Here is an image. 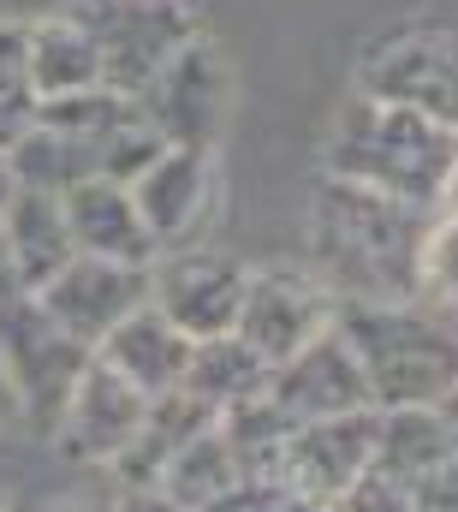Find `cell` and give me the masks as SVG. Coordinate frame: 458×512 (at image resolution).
<instances>
[{
    "label": "cell",
    "instance_id": "7",
    "mask_svg": "<svg viewBox=\"0 0 458 512\" xmlns=\"http://www.w3.org/2000/svg\"><path fill=\"white\" fill-rule=\"evenodd\" d=\"M244 280H250V268L221 251L155 256L149 262V304L197 346V340L232 334L238 304H244Z\"/></svg>",
    "mask_w": 458,
    "mask_h": 512
},
{
    "label": "cell",
    "instance_id": "11",
    "mask_svg": "<svg viewBox=\"0 0 458 512\" xmlns=\"http://www.w3.org/2000/svg\"><path fill=\"white\" fill-rule=\"evenodd\" d=\"M369 465H375V405L369 411H345V417L298 423L286 435V447H280V489L286 495L340 501Z\"/></svg>",
    "mask_w": 458,
    "mask_h": 512
},
{
    "label": "cell",
    "instance_id": "25",
    "mask_svg": "<svg viewBox=\"0 0 458 512\" xmlns=\"http://www.w3.org/2000/svg\"><path fill=\"white\" fill-rule=\"evenodd\" d=\"M6 167H12V179L24 185V191H72L78 179H96V161H90V149L84 143H72V137H60V131L36 126L6 149Z\"/></svg>",
    "mask_w": 458,
    "mask_h": 512
},
{
    "label": "cell",
    "instance_id": "29",
    "mask_svg": "<svg viewBox=\"0 0 458 512\" xmlns=\"http://www.w3.org/2000/svg\"><path fill=\"white\" fill-rule=\"evenodd\" d=\"M108 512H185L179 501H167L161 489H125L119 495V507H108Z\"/></svg>",
    "mask_w": 458,
    "mask_h": 512
},
{
    "label": "cell",
    "instance_id": "12",
    "mask_svg": "<svg viewBox=\"0 0 458 512\" xmlns=\"http://www.w3.org/2000/svg\"><path fill=\"white\" fill-rule=\"evenodd\" d=\"M131 203L155 239V251L167 256L173 245H185L197 233V221L209 215V197H215V161L209 149H191V143H167L131 185Z\"/></svg>",
    "mask_w": 458,
    "mask_h": 512
},
{
    "label": "cell",
    "instance_id": "20",
    "mask_svg": "<svg viewBox=\"0 0 458 512\" xmlns=\"http://www.w3.org/2000/svg\"><path fill=\"white\" fill-rule=\"evenodd\" d=\"M24 66H30L36 102L102 84V48H96V36L72 12L66 18H48V24H24Z\"/></svg>",
    "mask_w": 458,
    "mask_h": 512
},
{
    "label": "cell",
    "instance_id": "35",
    "mask_svg": "<svg viewBox=\"0 0 458 512\" xmlns=\"http://www.w3.org/2000/svg\"><path fill=\"white\" fill-rule=\"evenodd\" d=\"M0 512H12V507H0Z\"/></svg>",
    "mask_w": 458,
    "mask_h": 512
},
{
    "label": "cell",
    "instance_id": "19",
    "mask_svg": "<svg viewBox=\"0 0 458 512\" xmlns=\"http://www.w3.org/2000/svg\"><path fill=\"white\" fill-rule=\"evenodd\" d=\"M203 429H215V411H209V405H197L185 387L155 393L149 411H143V423H137V435H131V447L119 453L108 471H114L125 489H155L161 465H167L191 435H203Z\"/></svg>",
    "mask_w": 458,
    "mask_h": 512
},
{
    "label": "cell",
    "instance_id": "32",
    "mask_svg": "<svg viewBox=\"0 0 458 512\" xmlns=\"http://www.w3.org/2000/svg\"><path fill=\"white\" fill-rule=\"evenodd\" d=\"M12 191H18V179H12V167H6V149H0V215H6V203H12Z\"/></svg>",
    "mask_w": 458,
    "mask_h": 512
},
{
    "label": "cell",
    "instance_id": "10",
    "mask_svg": "<svg viewBox=\"0 0 458 512\" xmlns=\"http://www.w3.org/2000/svg\"><path fill=\"white\" fill-rule=\"evenodd\" d=\"M42 304V316L96 352V340L125 322L137 304H149V268H125V262H102V256H72L42 292H30Z\"/></svg>",
    "mask_w": 458,
    "mask_h": 512
},
{
    "label": "cell",
    "instance_id": "31",
    "mask_svg": "<svg viewBox=\"0 0 458 512\" xmlns=\"http://www.w3.org/2000/svg\"><path fill=\"white\" fill-rule=\"evenodd\" d=\"M280 512H340V501H316V495H280Z\"/></svg>",
    "mask_w": 458,
    "mask_h": 512
},
{
    "label": "cell",
    "instance_id": "9",
    "mask_svg": "<svg viewBox=\"0 0 458 512\" xmlns=\"http://www.w3.org/2000/svg\"><path fill=\"white\" fill-rule=\"evenodd\" d=\"M221 102H227V72H221V54L191 36L143 90H137V114L149 120V131L161 143H191V149H209L215 131H221Z\"/></svg>",
    "mask_w": 458,
    "mask_h": 512
},
{
    "label": "cell",
    "instance_id": "27",
    "mask_svg": "<svg viewBox=\"0 0 458 512\" xmlns=\"http://www.w3.org/2000/svg\"><path fill=\"white\" fill-rule=\"evenodd\" d=\"M340 512H411V483L381 477L375 465L340 495Z\"/></svg>",
    "mask_w": 458,
    "mask_h": 512
},
{
    "label": "cell",
    "instance_id": "17",
    "mask_svg": "<svg viewBox=\"0 0 458 512\" xmlns=\"http://www.w3.org/2000/svg\"><path fill=\"white\" fill-rule=\"evenodd\" d=\"M453 465V405H387L375 411V471L417 483Z\"/></svg>",
    "mask_w": 458,
    "mask_h": 512
},
{
    "label": "cell",
    "instance_id": "33",
    "mask_svg": "<svg viewBox=\"0 0 458 512\" xmlns=\"http://www.w3.org/2000/svg\"><path fill=\"white\" fill-rule=\"evenodd\" d=\"M0 417H18V399H12V387H6V370H0Z\"/></svg>",
    "mask_w": 458,
    "mask_h": 512
},
{
    "label": "cell",
    "instance_id": "6",
    "mask_svg": "<svg viewBox=\"0 0 458 512\" xmlns=\"http://www.w3.org/2000/svg\"><path fill=\"white\" fill-rule=\"evenodd\" d=\"M334 328V292L304 268H250L232 334L274 370Z\"/></svg>",
    "mask_w": 458,
    "mask_h": 512
},
{
    "label": "cell",
    "instance_id": "34",
    "mask_svg": "<svg viewBox=\"0 0 458 512\" xmlns=\"http://www.w3.org/2000/svg\"><path fill=\"white\" fill-rule=\"evenodd\" d=\"M54 512H108V507H96V501H66V507H54Z\"/></svg>",
    "mask_w": 458,
    "mask_h": 512
},
{
    "label": "cell",
    "instance_id": "21",
    "mask_svg": "<svg viewBox=\"0 0 458 512\" xmlns=\"http://www.w3.org/2000/svg\"><path fill=\"white\" fill-rule=\"evenodd\" d=\"M179 387H185L197 405H209V411L221 417L238 399L268 393V364H262L238 334H215V340H197V346H191V364H185V382Z\"/></svg>",
    "mask_w": 458,
    "mask_h": 512
},
{
    "label": "cell",
    "instance_id": "18",
    "mask_svg": "<svg viewBox=\"0 0 458 512\" xmlns=\"http://www.w3.org/2000/svg\"><path fill=\"white\" fill-rule=\"evenodd\" d=\"M0 233H6V251L18 262V286L24 292H42L66 262H72V233H66V209L54 191H12L6 215H0Z\"/></svg>",
    "mask_w": 458,
    "mask_h": 512
},
{
    "label": "cell",
    "instance_id": "5",
    "mask_svg": "<svg viewBox=\"0 0 458 512\" xmlns=\"http://www.w3.org/2000/svg\"><path fill=\"white\" fill-rule=\"evenodd\" d=\"M72 18L102 48V84L131 102L197 36L191 12L179 0H84V6H72Z\"/></svg>",
    "mask_w": 458,
    "mask_h": 512
},
{
    "label": "cell",
    "instance_id": "1",
    "mask_svg": "<svg viewBox=\"0 0 458 512\" xmlns=\"http://www.w3.org/2000/svg\"><path fill=\"white\" fill-rule=\"evenodd\" d=\"M441 215H423L363 185L328 179L316 197V256L328 268V292L369 298V304H417V256Z\"/></svg>",
    "mask_w": 458,
    "mask_h": 512
},
{
    "label": "cell",
    "instance_id": "8",
    "mask_svg": "<svg viewBox=\"0 0 458 512\" xmlns=\"http://www.w3.org/2000/svg\"><path fill=\"white\" fill-rule=\"evenodd\" d=\"M357 96L387 102V108H411L423 120L458 126V72H453V36L447 30H411L393 36L387 48H375L363 60Z\"/></svg>",
    "mask_w": 458,
    "mask_h": 512
},
{
    "label": "cell",
    "instance_id": "22",
    "mask_svg": "<svg viewBox=\"0 0 458 512\" xmlns=\"http://www.w3.org/2000/svg\"><path fill=\"white\" fill-rule=\"evenodd\" d=\"M232 483H238V459H232V447L221 441V429L191 435V441L161 465V477H155V489H161L167 501H179L185 512H203L215 495H227Z\"/></svg>",
    "mask_w": 458,
    "mask_h": 512
},
{
    "label": "cell",
    "instance_id": "3",
    "mask_svg": "<svg viewBox=\"0 0 458 512\" xmlns=\"http://www.w3.org/2000/svg\"><path fill=\"white\" fill-rule=\"evenodd\" d=\"M334 334L351 346L369 405H453V316L429 304L334 298Z\"/></svg>",
    "mask_w": 458,
    "mask_h": 512
},
{
    "label": "cell",
    "instance_id": "16",
    "mask_svg": "<svg viewBox=\"0 0 458 512\" xmlns=\"http://www.w3.org/2000/svg\"><path fill=\"white\" fill-rule=\"evenodd\" d=\"M96 358L119 370L137 393H173L185 382V364H191V340L155 310V304H137L125 322H114L102 340H96Z\"/></svg>",
    "mask_w": 458,
    "mask_h": 512
},
{
    "label": "cell",
    "instance_id": "15",
    "mask_svg": "<svg viewBox=\"0 0 458 512\" xmlns=\"http://www.w3.org/2000/svg\"><path fill=\"white\" fill-rule=\"evenodd\" d=\"M60 209H66V233H72L78 256H102V262H125V268H149L161 256L131 191L114 179H78L72 191H60Z\"/></svg>",
    "mask_w": 458,
    "mask_h": 512
},
{
    "label": "cell",
    "instance_id": "28",
    "mask_svg": "<svg viewBox=\"0 0 458 512\" xmlns=\"http://www.w3.org/2000/svg\"><path fill=\"white\" fill-rule=\"evenodd\" d=\"M280 483L274 477H238L227 495H215L203 512H280Z\"/></svg>",
    "mask_w": 458,
    "mask_h": 512
},
{
    "label": "cell",
    "instance_id": "26",
    "mask_svg": "<svg viewBox=\"0 0 458 512\" xmlns=\"http://www.w3.org/2000/svg\"><path fill=\"white\" fill-rule=\"evenodd\" d=\"M36 120V90L24 66V24H0V149H12Z\"/></svg>",
    "mask_w": 458,
    "mask_h": 512
},
{
    "label": "cell",
    "instance_id": "23",
    "mask_svg": "<svg viewBox=\"0 0 458 512\" xmlns=\"http://www.w3.org/2000/svg\"><path fill=\"white\" fill-rule=\"evenodd\" d=\"M215 429H221V441L232 447V459H238V477H274L280 483V447H286V435L298 429L268 393H256V399H238L232 411L215 417Z\"/></svg>",
    "mask_w": 458,
    "mask_h": 512
},
{
    "label": "cell",
    "instance_id": "2",
    "mask_svg": "<svg viewBox=\"0 0 458 512\" xmlns=\"http://www.w3.org/2000/svg\"><path fill=\"white\" fill-rule=\"evenodd\" d=\"M453 155L458 126L357 96V102H345L340 126L328 137V179L363 185V191L393 197L423 215H441V209H453Z\"/></svg>",
    "mask_w": 458,
    "mask_h": 512
},
{
    "label": "cell",
    "instance_id": "30",
    "mask_svg": "<svg viewBox=\"0 0 458 512\" xmlns=\"http://www.w3.org/2000/svg\"><path fill=\"white\" fill-rule=\"evenodd\" d=\"M12 298H24V286H18V262L6 251V233H0V304H12Z\"/></svg>",
    "mask_w": 458,
    "mask_h": 512
},
{
    "label": "cell",
    "instance_id": "4",
    "mask_svg": "<svg viewBox=\"0 0 458 512\" xmlns=\"http://www.w3.org/2000/svg\"><path fill=\"white\" fill-rule=\"evenodd\" d=\"M84 364H90V346L66 340L30 292L0 304V370L18 399V417H30L36 429H60Z\"/></svg>",
    "mask_w": 458,
    "mask_h": 512
},
{
    "label": "cell",
    "instance_id": "13",
    "mask_svg": "<svg viewBox=\"0 0 458 512\" xmlns=\"http://www.w3.org/2000/svg\"><path fill=\"white\" fill-rule=\"evenodd\" d=\"M268 399L292 417V423H316V417H345V411H369V387L340 334H316L304 352H292L286 364L268 370Z\"/></svg>",
    "mask_w": 458,
    "mask_h": 512
},
{
    "label": "cell",
    "instance_id": "24",
    "mask_svg": "<svg viewBox=\"0 0 458 512\" xmlns=\"http://www.w3.org/2000/svg\"><path fill=\"white\" fill-rule=\"evenodd\" d=\"M131 120H137V102H131V96H119V90H108V84L36 102V126L60 131V137H72V143H84V149H90V161H102L108 137L125 131Z\"/></svg>",
    "mask_w": 458,
    "mask_h": 512
},
{
    "label": "cell",
    "instance_id": "14",
    "mask_svg": "<svg viewBox=\"0 0 458 512\" xmlns=\"http://www.w3.org/2000/svg\"><path fill=\"white\" fill-rule=\"evenodd\" d=\"M143 411H149V393H137V387L119 376V370H108V364L90 352L84 376H78L72 399H66L60 441H66V453H72V459L114 465L119 453L131 447V435H137Z\"/></svg>",
    "mask_w": 458,
    "mask_h": 512
}]
</instances>
